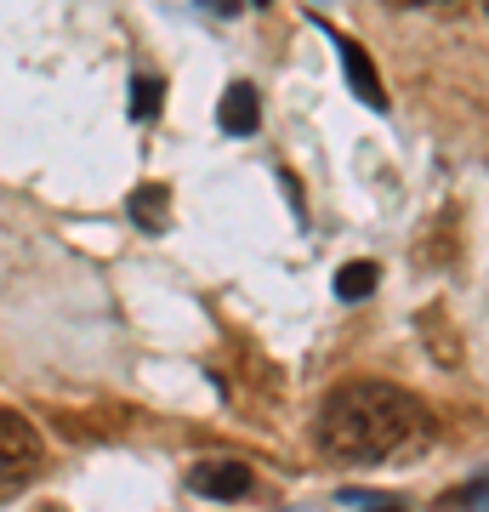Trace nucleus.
<instances>
[{
  "label": "nucleus",
  "instance_id": "10",
  "mask_svg": "<svg viewBox=\"0 0 489 512\" xmlns=\"http://www.w3.org/2000/svg\"><path fill=\"white\" fill-rule=\"evenodd\" d=\"M200 6H211L217 18H234V12H245V0H200Z\"/></svg>",
  "mask_w": 489,
  "mask_h": 512
},
{
  "label": "nucleus",
  "instance_id": "9",
  "mask_svg": "<svg viewBox=\"0 0 489 512\" xmlns=\"http://www.w3.org/2000/svg\"><path fill=\"white\" fill-rule=\"evenodd\" d=\"M461 501H472V507H484V478H472L467 490H455V495H444V507H461Z\"/></svg>",
  "mask_w": 489,
  "mask_h": 512
},
{
  "label": "nucleus",
  "instance_id": "2",
  "mask_svg": "<svg viewBox=\"0 0 489 512\" xmlns=\"http://www.w3.org/2000/svg\"><path fill=\"white\" fill-rule=\"evenodd\" d=\"M40 461H46V444H40L35 421L18 410H0V501L29 490L40 478Z\"/></svg>",
  "mask_w": 489,
  "mask_h": 512
},
{
  "label": "nucleus",
  "instance_id": "3",
  "mask_svg": "<svg viewBox=\"0 0 489 512\" xmlns=\"http://www.w3.org/2000/svg\"><path fill=\"white\" fill-rule=\"evenodd\" d=\"M188 490L205 495V501H239V495L251 490V467L245 461H200L188 473Z\"/></svg>",
  "mask_w": 489,
  "mask_h": 512
},
{
  "label": "nucleus",
  "instance_id": "5",
  "mask_svg": "<svg viewBox=\"0 0 489 512\" xmlns=\"http://www.w3.org/2000/svg\"><path fill=\"white\" fill-rule=\"evenodd\" d=\"M217 126L228 131V137H251L256 126H262V103H256L251 86H228L217 103Z\"/></svg>",
  "mask_w": 489,
  "mask_h": 512
},
{
  "label": "nucleus",
  "instance_id": "11",
  "mask_svg": "<svg viewBox=\"0 0 489 512\" xmlns=\"http://www.w3.org/2000/svg\"><path fill=\"white\" fill-rule=\"evenodd\" d=\"M251 6H268V0H251Z\"/></svg>",
  "mask_w": 489,
  "mask_h": 512
},
{
  "label": "nucleus",
  "instance_id": "4",
  "mask_svg": "<svg viewBox=\"0 0 489 512\" xmlns=\"http://www.w3.org/2000/svg\"><path fill=\"white\" fill-rule=\"evenodd\" d=\"M336 52H342V69H347V86H353V97H359L364 109H387V92H381V74L370 69V57H364V46L359 40H347V35H336Z\"/></svg>",
  "mask_w": 489,
  "mask_h": 512
},
{
  "label": "nucleus",
  "instance_id": "7",
  "mask_svg": "<svg viewBox=\"0 0 489 512\" xmlns=\"http://www.w3.org/2000/svg\"><path fill=\"white\" fill-rule=\"evenodd\" d=\"M376 285H381L376 262H347L342 274H336V296L342 302H364V296H376Z\"/></svg>",
  "mask_w": 489,
  "mask_h": 512
},
{
  "label": "nucleus",
  "instance_id": "6",
  "mask_svg": "<svg viewBox=\"0 0 489 512\" xmlns=\"http://www.w3.org/2000/svg\"><path fill=\"white\" fill-rule=\"evenodd\" d=\"M165 217H171V194H165V183H143L137 194H131V222H137V228L160 234Z\"/></svg>",
  "mask_w": 489,
  "mask_h": 512
},
{
  "label": "nucleus",
  "instance_id": "8",
  "mask_svg": "<svg viewBox=\"0 0 489 512\" xmlns=\"http://www.w3.org/2000/svg\"><path fill=\"white\" fill-rule=\"evenodd\" d=\"M160 97H165V80L137 74V86H131V114H137V120H154V114H160Z\"/></svg>",
  "mask_w": 489,
  "mask_h": 512
},
{
  "label": "nucleus",
  "instance_id": "1",
  "mask_svg": "<svg viewBox=\"0 0 489 512\" xmlns=\"http://www.w3.org/2000/svg\"><path fill=\"white\" fill-rule=\"evenodd\" d=\"M427 433V404L393 382H347L319 410V444L336 461H387Z\"/></svg>",
  "mask_w": 489,
  "mask_h": 512
}]
</instances>
